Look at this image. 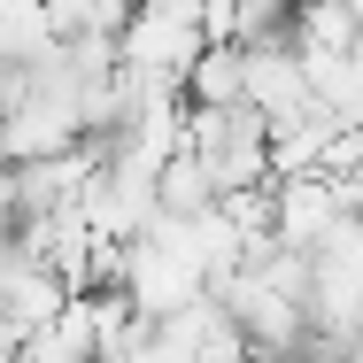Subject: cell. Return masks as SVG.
<instances>
[{
	"label": "cell",
	"instance_id": "cell-1",
	"mask_svg": "<svg viewBox=\"0 0 363 363\" xmlns=\"http://www.w3.org/2000/svg\"><path fill=\"white\" fill-rule=\"evenodd\" d=\"M348 217H356V209H348V186H340L333 170L271 178V240L294 247V255H325Z\"/></svg>",
	"mask_w": 363,
	"mask_h": 363
},
{
	"label": "cell",
	"instance_id": "cell-2",
	"mask_svg": "<svg viewBox=\"0 0 363 363\" xmlns=\"http://www.w3.org/2000/svg\"><path fill=\"white\" fill-rule=\"evenodd\" d=\"M240 47H201L194 62H186V85H178V101L186 108H247L240 101Z\"/></svg>",
	"mask_w": 363,
	"mask_h": 363
},
{
	"label": "cell",
	"instance_id": "cell-3",
	"mask_svg": "<svg viewBox=\"0 0 363 363\" xmlns=\"http://www.w3.org/2000/svg\"><path fill=\"white\" fill-rule=\"evenodd\" d=\"M201 209H217V178H209V162H194L178 147L155 170V217H201Z\"/></svg>",
	"mask_w": 363,
	"mask_h": 363
},
{
	"label": "cell",
	"instance_id": "cell-4",
	"mask_svg": "<svg viewBox=\"0 0 363 363\" xmlns=\"http://www.w3.org/2000/svg\"><path fill=\"white\" fill-rule=\"evenodd\" d=\"M340 186H348V209L363 217V132H356V147H348V170H340Z\"/></svg>",
	"mask_w": 363,
	"mask_h": 363
},
{
	"label": "cell",
	"instance_id": "cell-5",
	"mask_svg": "<svg viewBox=\"0 0 363 363\" xmlns=\"http://www.w3.org/2000/svg\"><path fill=\"white\" fill-rule=\"evenodd\" d=\"M101 8H108V16H116V23H124V16H132V8H140V0H101Z\"/></svg>",
	"mask_w": 363,
	"mask_h": 363
},
{
	"label": "cell",
	"instance_id": "cell-6",
	"mask_svg": "<svg viewBox=\"0 0 363 363\" xmlns=\"http://www.w3.org/2000/svg\"><path fill=\"white\" fill-rule=\"evenodd\" d=\"M348 55H356V62H363V31H356V47H348Z\"/></svg>",
	"mask_w": 363,
	"mask_h": 363
},
{
	"label": "cell",
	"instance_id": "cell-7",
	"mask_svg": "<svg viewBox=\"0 0 363 363\" xmlns=\"http://www.w3.org/2000/svg\"><path fill=\"white\" fill-rule=\"evenodd\" d=\"M348 8H356V16H363V0H348Z\"/></svg>",
	"mask_w": 363,
	"mask_h": 363
}]
</instances>
